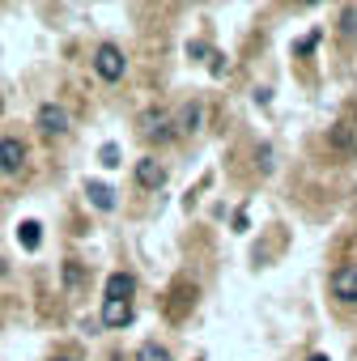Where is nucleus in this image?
I'll return each mask as SVG.
<instances>
[{
	"instance_id": "f3484780",
	"label": "nucleus",
	"mask_w": 357,
	"mask_h": 361,
	"mask_svg": "<svg viewBox=\"0 0 357 361\" xmlns=\"http://www.w3.org/2000/svg\"><path fill=\"white\" fill-rule=\"evenodd\" d=\"M60 361H77V357H60Z\"/></svg>"
},
{
	"instance_id": "1a4fd4ad",
	"label": "nucleus",
	"mask_w": 357,
	"mask_h": 361,
	"mask_svg": "<svg viewBox=\"0 0 357 361\" xmlns=\"http://www.w3.org/2000/svg\"><path fill=\"white\" fill-rule=\"evenodd\" d=\"M85 196H90V204H94L98 213H111V209H115V192H111L107 183H85Z\"/></svg>"
},
{
	"instance_id": "f03ea898",
	"label": "nucleus",
	"mask_w": 357,
	"mask_h": 361,
	"mask_svg": "<svg viewBox=\"0 0 357 361\" xmlns=\"http://www.w3.org/2000/svg\"><path fill=\"white\" fill-rule=\"evenodd\" d=\"M35 119H39V128H43L47 136H64V132H68V111L56 106V102H43Z\"/></svg>"
},
{
	"instance_id": "423d86ee",
	"label": "nucleus",
	"mask_w": 357,
	"mask_h": 361,
	"mask_svg": "<svg viewBox=\"0 0 357 361\" xmlns=\"http://www.w3.org/2000/svg\"><path fill=\"white\" fill-rule=\"evenodd\" d=\"M332 293L340 302H357V264H344L332 272Z\"/></svg>"
},
{
	"instance_id": "f8f14e48",
	"label": "nucleus",
	"mask_w": 357,
	"mask_h": 361,
	"mask_svg": "<svg viewBox=\"0 0 357 361\" xmlns=\"http://www.w3.org/2000/svg\"><path fill=\"white\" fill-rule=\"evenodd\" d=\"M136 361H170V348H166V344H157V340H149V344H140V348H136Z\"/></svg>"
},
{
	"instance_id": "9b49d317",
	"label": "nucleus",
	"mask_w": 357,
	"mask_h": 361,
	"mask_svg": "<svg viewBox=\"0 0 357 361\" xmlns=\"http://www.w3.org/2000/svg\"><path fill=\"white\" fill-rule=\"evenodd\" d=\"M178 132H183V136H192L196 128H200V102H188L183 111H178V123H174Z\"/></svg>"
},
{
	"instance_id": "9d476101",
	"label": "nucleus",
	"mask_w": 357,
	"mask_h": 361,
	"mask_svg": "<svg viewBox=\"0 0 357 361\" xmlns=\"http://www.w3.org/2000/svg\"><path fill=\"white\" fill-rule=\"evenodd\" d=\"M18 243H22L26 251H39V243H43V226H39V221H22V226H18Z\"/></svg>"
},
{
	"instance_id": "4468645a",
	"label": "nucleus",
	"mask_w": 357,
	"mask_h": 361,
	"mask_svg": "<svg viewBox=\"0 0 357 361\" xmlns=\"http://www.w3.org/2000/svg\"><path fill=\"white\" fill-rule=\"evenodd\" d=\"M315 43H319V35H306V39H298V43H294V51H298V56H310V51H315Z\"/></svg>"
},
{
	"instance_id": "6e6552de",
	"label": "nucleus",
	"mask_w": 357,
	"mask_h": 361,
	"mask_svg": "<svg viewBox=\"0 0 357 361\" xmlns=\"http://www.w3.org/2000/svg\"><path fill=\"white\" fill-rule=\"evenodd\" d=\"M102 323L107 327H128L132 323V302H107L102 298Z\"/></svg>"
},
{
	"instance_id": "dca6fc26",
	"label": "nucleus",
	"mask_w": 357,
	"mask_h": 361,
	"mask_svg": "<svg viewBox=\"0 0 357 361\" xmlns=\"http://www.w3.org/2000/svg\"><path fill=\"white\" fill-rule=\"evenodd\" d=\"M310 361H332V357H323V353H315V357H310Z\"/></svg>"
},
{
	"instance_id": "7ed1b4c3",
	"label": "nucleus",
	"mask_w": 357,
	"mask_h": 361,
	"mask_svg": "<svg viewBox=\"0 0 357 361\" xmlns=\"http://www.w3.org/2000/svg\"><path fill=\"white\" fill-rule=\"evenodd\" d=\"M136 183H140L145 192H157V188L166 183V166H162L157 157H140V161H136Z\"/></svg>"
},
{
	"instance_id": "39448f33",
	"label": "nucleus",
	"mask_w": 357,
	"mask_h": 361,
	"mask_svg": "<svg viewBox=\"0 0 357 361\" xmlns=\"http://www.w3.org/2000/svg\"><path fill=\"white\" fill-rule=\"evenodd\" d=\"M140 132L149 136V140H170L174 136V123H170V115L166 111H145V119H140Z\"/></svg>"
},
{
	"instance_id": "0eeeda50",
	"label": "nucleus",
	"mask_w": 357,
	"mask_h": 361,
	"mask_svg": "<svg viewBox=\"0 0 357 361\" xmlns=\"http://www.w3.org/2000/svg\"><path fill=\"white\" fill-rule=\"evenodd\" d=\"M132 289H136L132 272H111L107 276V302H132Z\"/></svg>"
},
{
	"instance_id": "f257e3e1",
	"label": "nucleus",
	"mask_w": 357,
	"mask_h": 361,
	"mask_svg": "<svg viewBox=\"0 0 357 361\" xmlns=\"http://www.w3.org/2000/svg\"><path fill=\"white\" fill-rule=\"evenodd\" d=\"M123 68H128V60H123V51H119L115 43H102V47L94 51V73H98L102 81H119Z\"/></svg>"
},
{
	"instance_id": "6ab92c4d",
	"label": "nucleus",
	"mask_w": 357,
	"mask_h": 361,
	"mask_svg": "<svg viewBox=\"0 0 357 361\" xmlns=\"http://www.w3.org/2000/svg\"><path fill=\"white\" fill-rule=\"evenodd\" d=\"M0 115H5V102H0Z\"/></svg>"
},
{
	"instance_id": "2eb2a0df",
	"label": "nucleus",
	"mask_w": 357,
	"mask_h": 361,
	"mask_svg": "<svg viewBox=\"0 0 357 361\" xmlns=\"http://www.w3.org/2000/svg\"><path fill=\"white\" fill-rule=\"evenodd\" d=\"M64 281H68V285H77V281H81V268H77V264H68V268H64Z\"/></svg>"
},
{
	"instance_id": "ddd939ff",
	"label": "nucleus",
	"mask_w": 357,
	"mask_h": 361,
	"mask_svg": "<svg viewBox=\"0 0 357 361\" xmlns=\"http://www.w3.org/2000/svg\"><path fill=\"white\" fill-rule=\"evenodd\" d=\"M98 161H102L107 170H115V166H119V145H102V149H98Z\"/></svg>"
},
{
	"instance_id": "20e7f679",
	"label": "nucleus",
	"mask_w": 357,
	"mask_h": 361,
	"mask_svg": "<svg viewBox=\"0 0 357 361\" xmlns=\"http://www.w3.org/2000/svg\"><path fill=\"white\" fill-rule=\"evenodd\" d=\"M26 166V145L18 140V136H5V140H0V170H5V174H18Z\"/></svg>"
},
{
	"instance_id": "a211bd4d",
	"label": "nucleus",
	"mask_w": 357,
	"mask_h": 361,
	"mask_svg": "<svg viewBox=\"0 0 357 361\" xmlns=\"http://www.w3.org/2000/svg\"><path fill=\"white\" fill-rule=\"evenodd\" d=\"M0 272H5V259H0Z\"/></svg>"
}]
</instances>
